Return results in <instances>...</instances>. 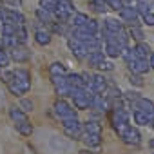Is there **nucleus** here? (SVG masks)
<instances>
[{"label":"nucleus","mask_w":154,"mask_h":154,"mask_svg":"<svg viewBox=\"0 0 154 154\" xmlns=\"http://www.w3.org/2000/svg\"><path fill=\"white\" fill-rule=\"evenodd\" d=\"M131 69L136 74H143V72H149L150 63H147V60H143V58H138V60H132L131 62Z\"/></svg>","instance_id":"obj_1"},{"label":"nucleus","mask_w":154,"mask_h":154,"mask_svg":"<svg viewBox=\"0 0 154 154\" xmlns=\"http://www.w3.org/2000/svg\"><path fill=\"white\" fill-rule=\"evenodd\" d=\"M134 120H136V123H140V125H147V123H150V122H152V114L138 109V111L134 112Z\"/></svg>","instance_id":"obj_2"},{"label":"nucleus","mask_w":154,"mask_h":154,"mask_svg":"<svg viewBox=\"0 0 154 154\" xmlns=\"http://www.w3.org/2000/svg\"><path fill=\"white\" fill-rule=\"evenodd\" d=\"M122 136H123V140H125L127 143H134V145H136V143L140 141V132H138L136 129H131V127H129Z\"/></svg>","instance_id":"obj_3"},{"label":"nucleus","mask_w":154,"mask_h":154,"mask_svg":"<svg viewBox=\"0 0 154 154\" xmlns=\"http://www.w3.org/2000/svg\"><path fill=\"white\" fill-rule=\"evenodd\" d=\"M134 54H136L138 58L147 60V56L150 54V49H149V45H145V44H138V45H136V49H134Z\"/></svg>","instance_id":"obj_4"},{"label":"nucleus","mask_w":154,"mask_h":154,"mask_svg":"<svg viewBox=\"0 0 154 154\" xmlns=\"http://www.w3.org/2000/svg\"><path fill=\"white\" fill-rule=\"evenodd\" d=\"M138 109H140V111H145V112H150V114H152L154 103H152L150 100H145V98H138Z\"/></svg>","instance_id":"obj_5"},{"label":"nucleus","mask_w":154,"mask_h":154,"mask_svg":"<svg viewBox=\"0 0 154 154\" xmlns=\"http://www.w3.org/2000/svg\"><path fill=\"white\" fill-rule=\"evenodd\" d=\"M122 17H123L125 20H131V22H134V20H136V11H134L132 8L122 9Z\"/></svg>","instance_id":"obj_6"},{"label":"nucleus","mask_w":154,"mask_h":154,"mask_svg":"<svg viewBox=\"0 0 154 154\" xmlns=\"http://www.w3.org/2000/svg\"><path fill=\"white\" fill-rule=\"evenodd\" d=\"M143 20H145L147 26H154V13H150V11L143 13Z\"/></svg>","instance_id":"obj_7"},{"label":"nucleus","mask_w":154,"mask_h":154,"mask_svg":"<svg viewBox=\"0 0 154 154\" xmlns=\"http://www.w3.org/2000/svg\"><path fill=\"white\" fill-rule=\"evenodd\" d=\"M107 26H109V29H112V31H120V27H122L116 20H109V22H107Z\"/></svg>","instance_id":"obj_8"},{"label":"nucleus","mask_w":154,"mask_h":154,"mask_svg":"<svg viewBox=\"0 0 154 154\" xmlns=\"http://www.w3.org/2000/svg\"><path fill=\"white\" fill-rule=\"evenodd\" d=\"M87 143H91V145H98V143H100V140H98V134L87 136Z\"/></svg>","instance_id":"obj_9"},{"label":"nucleus","mask_w":154,"mask_h":154,"mask_svg":"<svg viewBox=\"0 0 154 154\" xmlns=\"http://www.w3.org/2000/svg\"><path fill=\"white\" fill-rule=\"evenodd\" d=\"M131 33H132V35H134V38H138V40H141V38H143V33H141V31H140L138 27H134V29H132Z\"/></svg>","instance_id":"obj_10"},{"label":"nucleus","mask_w":154,"mask_h":154,"mask_svg":"<svg viewBox=\"0 0 154 154\" xmlns=\"http://www.w3.org/2000/svg\"><path fill=\"white\" fill-rule=\"evenodd\" d=\"M38 42H40V44H47V42H49V35L40 33V35H38Z\"/></svg>","instance_id":"obj_11"},{"label":"nucleus","mask_w":154,"mask_h":154,"mask_svg":"<svg viewBox=\"0 0 154 154\" xmlns=\"http://www.w3.org/2000/svg\"><path fill=\"white\" fill-rule=\"evenodd\" d=\"M109 4H111L114 9H122V2H120V0H109Z\"/></svg>","instance_id":"obj_12"},{"label":"nucleus","mask_w":154,"mask_h":154,"mask_svg":"<svg viewBox=\"0 0 154 154\" xmlns=\"http://www.w3.org/2000/svg\"><path fill=\"white\" fill-rule=\"evenodd\" d=\"M131 82H134V84H136V85H141V84H143V82H141V80H140V78H138V76H134V78H132V80H131Z\"/></svg>","instance_id":"obj_13"},{"label":"nucleus","mask_w":154,"mask_h":154,"mask_svg":"<svg viewBox=\"0 0 154 154\" xmlns=\"http://www.w3.org/2000/svg\"><path fill=\"white\" fill-rule=\"evenodd\" d=\"M149 63H150V67H152V69H154V53H152V54H150V62H149Z\"/></svg>","instance_id":"obj_14"},{"label":"nucleus","mask_w":154,"mask_h":154,"mask_svg":"<svg viewBox=\"0 0 154 154\" xmlns=\"http://www.w3.org/2000/svg\"><path fill=\"white\" fill-rule=\"evenodd\" d=\"M80 154H93L91 150H80Z\"/></svg>","instance_id":"obj_15"},{"label":"nucleus","mask_w":154,"mask_h":154,"mask_svg":"<svg viewBox=\"0 0 154 154\" xmlns=\"http://www.w3.org/2000/svg\"><path fill=\"white\" fill-rule=\"evenodd\" d=\"M150 147H152V149H154V140H152V141H150Z\"/></svg>","instance_id":"obj_16"},{"label":"nucleus","mask_w":154,"mask_h":154,"mask_svg":"<svg viewBox=\"0 0 154 154\" xmlns=\"http://www.w3.org/2000/svg\"><path fill=\"white\" fill-rule=\"evenodd\" d=\"M152 120H154V109H152Z\"/></svg>","instance_id":"obj_17"},{"label":"nucleus","mask_w":154,"mask_h":154,"mask_svg":"<svg viewBox=\"0 0 154 154\" xmlns=\"http://www.w3.org/2000/svg\"><path fill=\"white\" fill-rule=\"evenodd\" d=\"M150 123H152V125H154V120H152V122H150Z\"/></svg>","instance_id":"obj_18"}]
</instances>
